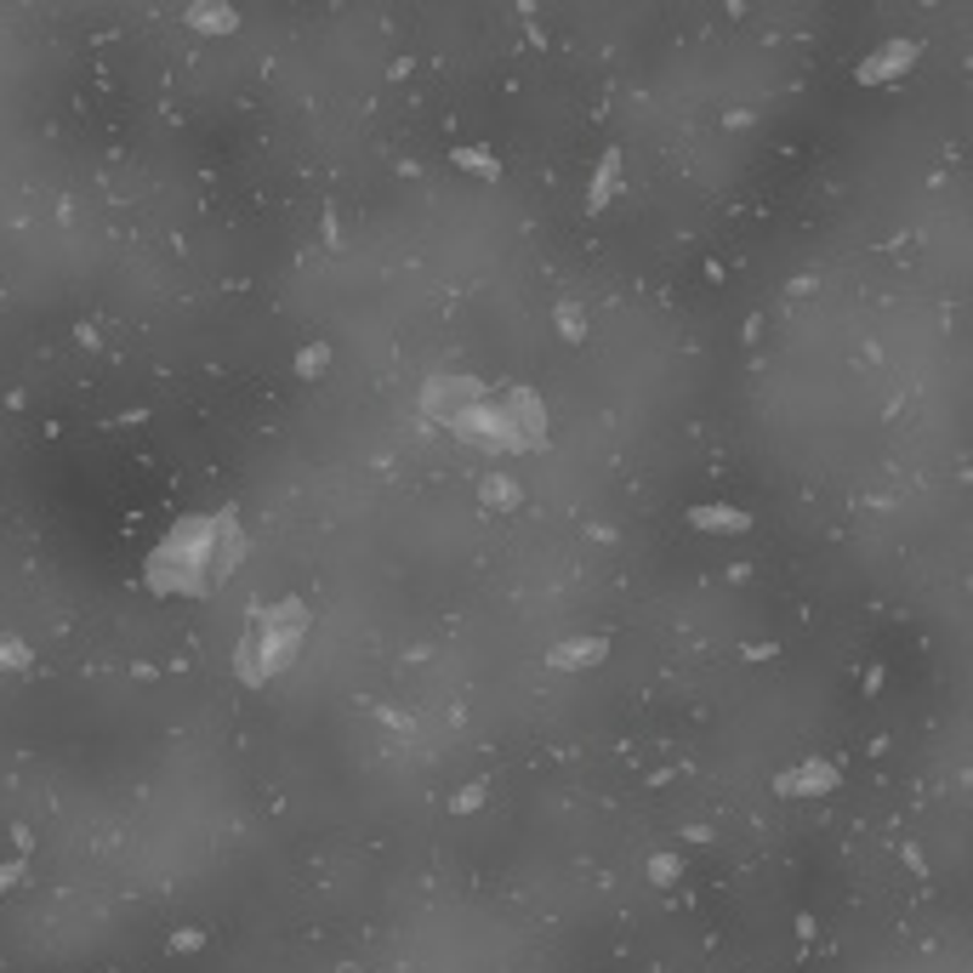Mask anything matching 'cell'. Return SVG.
<instances>
[{
    "instance_id": "cell-1",
    "label": "cell",
    "mask_w": 973,
    "mask_h": 973,
    "mask_svg": "<svg viewBox=\"0 0 973 973\" xmlns=\"http://www.w3.org/2000/svg\"><path fill=\"white\" fill-rule=\"evenodd\" d=\"M234 541H217V524H183L149 564V581L165 592H199L217 569H228Z\"/></svg>"
}]
</instances>
